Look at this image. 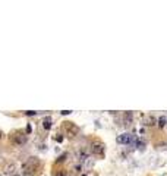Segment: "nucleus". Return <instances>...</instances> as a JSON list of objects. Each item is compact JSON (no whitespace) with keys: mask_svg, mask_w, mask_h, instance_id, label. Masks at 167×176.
<instances>
[{"mask_svg":"<svg viewBox=\"0 0 167 176\" xmlns=\"http://www.w3.org/2000/svg\"><path fill=\"white\" fill-rule=\"evenodd\" d=\"M41 167V161L38 157H30L27 158L22 164V173L25 176H33L35 175Z\"/></svg>","mask_w":167,"mask_h":176,"instance_id":"1","label":"nucleus"},{"mask_svg":"<svg viewBox=\"0 0 167 176\" xmlns=\"http://www.w3.org/2000/svg\"><path fill=\"white\" fill-rule=\"evenodd\" d=\"M62 129H63V132H65V135L67 138H73V137H76L79 134V128L73 122H69V121L62 125Z\"/></svg>","mask_w":167,"mask_h":176,"instance_id":"2","label":"nucleus"},{"mask_svg":"<svg viewBox=\"0 0 167 176\" xmlns=\"http://www.w3.org/2000/svg\"><path fill=\"white\" fill-rule=\"evenodd\" d=\"M27 141H28V137H27V132L24 131H15L10 135V142L13 145H24Z\"/></svg>","mask_w":167,"mask_h":176,"instance_id":"3","label":"nucleus"},{"mask_svg":"<svg viewBox=\"0 0 167 176\" xmlns=\"http://www.w3.org/2000/svg\"><path fill=\"white\" fill-rule=\"evenodd\" d=\"M135 140H136V137H135L134 134H129V132H123V134H120V135H117V144H125V145H134Z\"/></svg>","mask_w":167,"mask_h":176,"instance_id":"4","label":"nucleus"},{"mask_svg":"<svg viewBox=\"0 0 167 176\" xmlns=\"http://www.w3.org/2000/svg\"><path fill=\"white\" fill-rule=\"evenodd\" d=\"M91 153L95 154V156H103V153H104V144L98 142V141L92 142L91 144Z\"/></svg>","mask_w":167,"mask_h":176,"instance_id":"5","label":"nucleus"},{"mask_svg":"<svg viewBox=\"0 0 167 176\" xmlns=\"http://www.w3.org/2000/svg\"><path fill=\"white\" fill-rule=\"evenodd\" d=\"M15 172H16V164L15 163H7L4 167H3V173L4 175H15Z\"/></svg>","mask_w":167,"mask_h":176,"instance_id":"6","label":"nucleus"},{"mask_svg":"<svg viewBox=\"0 0 167 176\" xmlns=\"http://www.w3.org/2000/svg\"><path fill=\"white\" fill-rule=\"evenodd\" d=\"M132 113L131 112H125L123 113V116H122V123L125 125V126H131V123H132Z\"/></svg>","mask_w":167,"mask_h":176,"instance_id":"7","label":"nucleus"},{"mask_svg":"<svg viewBox=\"0 0 167 176\" xmlns=\"http://www.w3.org/2000/svg\"><path fill=\"white\" fill-rule=\"evenodd\" d=\"M76 156H78V158H79L81 161H85L86 158H89V153H88L86 148H81V150L76 153Z\"/></svg>","mask_w":167,"mask_h":176,"instance_id":"8","label":"nucleus"},{"mask_svg":"<svg viewBox=\"0 0 167 176\" xmlns=\"http://www.w3.org/2000/svg\"><path fill=\"white\" fill-rule=\"evenodd\" d=\"M144 125L145 126H154V125H157V119L154 116H147L144 121Z\"/></svg>","mask_w":167,"mask_h":176,"instance_id":"9","label":"nucleus"},{"mask_svg":"<svg viewBox=\"0 0 167 176\" xmlns=\"http://www.w3.org/2000/svg\"><path fill=\"white\" fill-rule=\"evenodd\" d=\"M134 145L138 148V150H144V147H145V141L142 140V138H136L134 142Z\"/></svg>","mask_w":167,"mask_h":176,"instance_id":"10","label":"nucleus"},{"mask_svg":"<svg viewBox=\"0 0 167 176\" xmlns=\"http://www.w3.org/2000/svg\"><path fill=\"white\" fill-rule=\"evenodd\" d=\"M43 126H44V129H47V131L51 128V118L50 116H46V118H44V121H43Z\"/></svg>","mask_w":167,"mask_h":176,"instance_id":"11","label":"nucleus"},{"mask_svg":"<svg viewBox=\"0 0 167 176\" xmlns=\"http://www.w3.org/2000/svg\"><path fill=\"white\" fill-rule=\"evenodd\" d=\"M166 122H167V119L164 118V116H160L158 119H157V125L160 126V128H163V126H166Z\"/></svg>","mask_w":167,"mask_h":176,"instance_id":"12","label":"nucleus"},{"mask_svg":"<svg viewBox=\"0 0 167 176\" xmlns=\"http://www.w3.org/2000/svg\"><path fill=\"white\" fill-rule=\"evenodd\" d=\"M66 158H67V154L65 153V154H62V156H59V157H57L56 163H63V161H66Z\"/></svg>","mask_w":167,"mask_h":176,"instance_id":"13","label":"nucleus"},{"mask_svg":"<svg viewBox=\"0 0 167 176\" xmlns=\"http://www.w3.org/2000/svg\"><path fill=\"white\" fill-rule=\"evenodd\" d=\"M54 176H67V175L65 173V170H59V172H57Z\"/></svg>","mask_w":167,"mask_h":176,"instance_id":"14","label":"nucleus"},{"mask_svg":"<svg viewBox=\"0 0 167 176\" xmlns=\"http://www.w3.org/2000/svg\"><path fill=\"white\" fill-rule=\"evenodd\" d=\"M25 115H28V116H34V115H37V112H34V110H31V112H25Z\"/></svg>","mask_w":167,"mask_h":176,"instance_id":"15","label":"nucleus"},{"mask_svg":"<svg viewBox=\"0 0 167 176\" xmlns=\"http://www.w3.org/2000/svg\"><path fill=\"white\" fill-rule=\"evenodd\" d=\"M31 131H33V128H31V125H28L27 129H25V132H27V134H31Z\"/></svg>","mask_w":167,"mask_h":176,"instance_id":"16","label":"nucleus"},{"mask_svg":"<svg viewBox=\"0 0 167 176\" xmlns=\"http://www.w3.org/2000/svg\"><path fill=\"white\" fill-rule=\"evenodd\" d=\"M60 113H62V115H70V113H72V110H62Z\"/></svg>","mask_w":167,"mask_h":176,"instance_id":"17","label":"nucleus"},{"mask_svg":"<svg viewBox=\"0 0 167 176\" xmlns=\"http://www.w3.org/2000/svg\"><path fill=\"white\" fill-rule=\"evenodd\" d=\"M73 169H75V170H76V172H79V170H81V164H76V166H75V167H73Z\"/></svg>","mask_w":167,"mask_h":176,"instance_id":"18","label":"nucleus"},{"mask_svg":"<svg viewBox=\"0 0 167 176\" xmlns=\"http://www.w3.org/2000/svg\"><path fill=\"white\" fill-rule=\"evenodd\" d=\"M56 140L59 141V142H62V141H63V137H56Z\"/></svg>","mask_w":167,"mask_h":176,"instance_id":"19","label":"nucleus"},{"mask_svg":"<svg viewBox=\"0 0 167 176\" xmlns=\"http://www.w3.org/2000/svg\"><path fill=\"white\" fill-rule=\"evenodd\" d=\"M3 135H4V134H3V131H1V129H0V140H1V138H3Z\"/></svg>","mask_w":167,"mask_h":176,"instance_id":"20","label":"nucleus"},{"mask_svg":"<svg viewBox=\"0 0 167 176\" xmlns=\"http://www.w3.org/2000/svg\"><path fill=\"white\" fill-rule=\"evenodd\" d=\"M12 176H19V175H16V173H15V175H12Z\"/></svg>","mask_w":167,"mask_h":176,"instance_id":"21","label":"nucleus"},{"mask_svg":"<svg viewBox=\"0 0 167 176\" xmlns=\"http://www.w3.org/2000/svg\"><path fill=\"white\" fill-rule=\"evenodd\" d=\"M82 176H86V175H82Z\"/></svg>","mask_w":167,"mask_h":176,"instance_id":"22","label":"nucleus"},{"mask_svg":"<svg viewBox=\"0 0 167 176\" xmlns=\"http://www.w3.org/2000/svg\"><path fill=\"white\" fill-rule=\"evenodd\" d=\"M0 176H1V175H0Z\"/></svg>","mask_w":167,"mask_h":176,"instance_id":"23","label":"nucleus"}]
</instances>
